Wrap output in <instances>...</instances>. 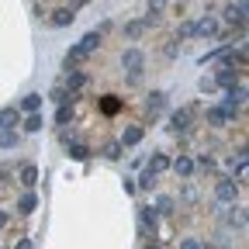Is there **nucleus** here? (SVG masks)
<instances>
[{
  "mask_svg": "<svg viewBox=\"0 0 249 249\" xmlns=\"http://www.w3.org/2000/svg\"><path fill=\"white\" fill-rule=\"evenodd\" d=\"M121 66L132 73V80H139V73H142V66H145V55H142L139 49H124V52H121Z\"/></svg>",
  "mask_w": 249,
  "mask_h": 249,
  "instance_id": "1",
  "label": "nucleus"
},
{
  "mask_svg": "<svg viewBox=\"0 0 249 249\" xmlns=\"http://www.w3.org/2000/svg\"><path fill=\"white\" fill-rule=\"evenodd\" d=\"M214 197H218V201H225V204H229V201H235V197H239V187H235V180L222 177V180L214 183Z\"/></svg>",
  "mask_w": 249,
  "mask_h": 249,
  "instance_id": "2",
  "label": "nucleus"
},
{
  "mask_svg": "<svg viewBox=\"0 0 249 249\" xmlns=\"http://www.w3.org/2000/svg\"><path fill=\"white\" fill-rule=\"evenodd\" d=\"M62 87H66L70 93H80V90L87 87V73H83V70H70L66 80H62Z\"/></svg>",
  "mask_w": 249,
  "mask_h": 249,
  "instance_id": "3",
  "label": "nucleus"
},
{
  "mask_svg": "<svg viewBox=\"0 0 249 249\" xmlns=\"http://www.w3.org/2000/svg\"><path fill=\"white\" fill-rule=\"evenodd\" d=\"M170 128H173L177 135H183L187 128H191V107H183V111H173V118H170Z\"/></svg>",
  "mask_w": 249,
  "mask_h": 249,
  "instance_id": "4",
  "label": "nucleus"
},
{
  "mask_svg": "<svg viewBox=\"0 0 249 249\" xmlns=\"http://www.w3.org/2000/svg\"><path fill=\"white\" fill-rule=\"evenodd\" d=\"M142 135H145L142 124H128V128L121 132V139H118V142H121V145H139V142H142Z\"/></svg>",
  "mask_w": 249,
  "mask_h": 249,
  "instance_id": "5",
  "label": "nucleus"
},
{
  "mask_svg": "<svg viewBox=\"0 0 249 249\" xmlns=\"http://www.w3.org/2000/svg\"><path fill=\"white\" fill-rule=\"evenodd\" d=\"M73 7H59V11H52V18H49V24L52 28H66V24H73Z\"/></svg>",
  "mask_w": 249,
  "mask_h": 249,
  "instance_id": "6",
  "label": "nucleus"
},
{
  "mask_svg": "<svg viewBox=\"0 0 249 249\" xmlns=\"http://www.w3.org/2000/svg\"><path fill=\"white\" fill-rule=\"evenodd\" d=\"M204 121L211 124V128H225V124H229V114H225L222 107H208V111H204Z\"/></svg>",
  "mask_w": 249,
  "mask_h": 249,
  "instance_id": "7",
  "label": "nucleus"
},
{
  "mask_svg": "<svg viewBox=\"0 0 249 249\" xmlns=\"http://www.w3.org/2000/svg\"><path fill=\"white\" fill-rule=\"evenodd\" d=\"M214 31H218V21H214V18H201V21L194 24V35H201V38H211Z\"/></svg>",
  "mask_w": 249,
  "mask_h": 249,
  "instance_id": "8",
  "label": "nucleus"
},
{
  "mask_svg": "<svg viewBox=\"0 0 249 249\" xmlns=\"http://www.w3.org/2000/svg\"><path fill=\"white\" fill-rule=\"evenodd\" d=\"M14 124H21V111L18 107H4L0 111V128H14Z\"/></svg>",
  "mask_w": 249,
  "mask_h": 249,
  "instance_id": "9",
  "label": "nucleus"
},
{
  "mask_svg": "<svg viewBox=\"0 0 249 249\" xmlns=\"http://www.w3.org/2000/svg\"><path fill=\"white\" fill-rule=\"evenodd\" d=\"M121 104H124V101H121V97H114V93L101 97V111H104L107 118H111V114H118V111H121Z\"/></svg>",
  "mask_w": 249,
  "mask_h": 249,
  "instance_id": "10",
  "label": "nucleus"
},
{
  "mask_svg": "<svg viewBox=\"0 0 249 249\" xmlns=\"http://www.w3.org/2000/svg\"><path fill=\"white\" fill-rule=\"evenodd\" d=\"M156 225H160L156 211H152V208H142V232H152V235H156Z\"/></svg>",
  "mask_w": 249,
  "mask_h": 249,
  "instance_id": "11",
  "label": "nucleus"
},
{
  "mask_svg": "<svg viewBox=\"0 0 249 249\" xmlns=\"http://www.w3.org/2000/svg\"><path fill=\"white\" fill-rule=\"evenodd\" d=\"M163 104H166V93H160V90H152V93H149V101H145V107H149L152 114H160Z\"/></svg>",
  "mask_w": 249,
  "mask_h": 249,
  "instance_id": "12",
  "label": "nucleus"
},
{
  "mask_svg": "<svg viewBox=\"0 0 249 249\" xmlns=\"http://www.w3.org/2000/svg\"><path fill=\"white\" fill-rule=\"evenodd\" d=\"M18 111H28V114L42 111V97H38V93H28V97L21 101V107H18Z\"/></svg>",
  "mask_w": 249,
  "mask_h": 249,
  "instance_id": "13",
  "label": "nucleus"
},
{
  "mask_svg": "<svg viewBox=\"0 0 249 249\" xmlns=\"http://www.w3.org/2000/svg\"><path fill=\"white\" fill-rule=\"evenodd\" d=\"M173 173H177V177H191V173H194V160H187V156H180V160L173 163Z\"/></svg>",
  "mask_w": 249,
  "mask_h": 249,
  "instance_id": "14",
  "label": "nucleus"
},
{
  "mask_svg": "<svg viewBox=\"0 0 249 249\" xmlns=\"http://www.w3.org/2000/svg\"><path fill=\"white\" fill-rule=\"evenodd\" d=\"M21 183H24V187H35V183H38V170L31 166V163L21 166Z\"/></svg>",
  "mask_w": 249,
  "mask_h": 249,
  "instance_id": "15",
  "label": "nucleus"
},
{
  "mask_svg": "<svg viewBox=\"0 0 249 249\" xmlns=\"http://www.w3.org/2000/svg\"><path fill=\"white\" fill-rule=\"evenodd\" d=\"M18 208H21V214H31V211H35V208H38V197H35V194H31V191H28V194H21V201H18Z\"/></svg>",
  "mask_w": 249,
  "mask_h": 249,
  "instance_id": "16",
  "label": "nucleus"
},
{
  "mask_svg": "<svg viewBox=\"0 0 249 249\" xmlns=\"http://www.w3.org/2000/svg\"><path fill=\"white\" fill-rule=\"evenodd\" d=\"M149 24H152L149 18H145V21H132V24H124V35H128V38H139V35H142V31H145Z\"/></svg>",
  "mask_w": 249,
  "mask_h": 249,
  "instance_id": "17",
  "label": "nucleus"
},
{
  "mask_svg": "<svg viewBox=\"0 0 249 249\" xmlns=\"http://www.w3.org/2000/svg\"><path fill=\"white\" fill-rule=\"evenodd\" d=\"M18 145V132L14 128H0V149H14Z\"/></svg>",
  "mask_w": 249,
  "mask_h": 249,
  "instance_id": "18",
  "label": "nucleus"
},
{
  "mask_svg": "<svg viewBox=\"0 0 249 249\" xmlns=\"http://www.w3.org/2000/svg\"><path fill=\"white\" fill-rule=\"evenodd\" d=\"M214 87H235V73L225 66V70H218V76H214Z\"/></svg>",
  "mask_w": 249,
  "mask_h": 249,
  "instance_id": "19",
  "label": "nucleus"
},
{
  "mask_svg": "<svg viewBox=\"0 0 249 249\" xmlns=\"http://www.w3.org/2000/svg\"><path fill=\"white\" fill-rule=\"evenodd\" d=\"M70 156H73V160H76V163H83V160H87V156H90V149H87L83 142H73V145H70Z\"/></svg>",
  "mask_w": 249,
  "mask_h": 249,
  "instance_id": "20",
  "label": "nucleus"
},
{
  "mask_svg": "<svg viewBox=\"0 0 249 249\" xmlns=\"http://www.w3.org/2000/svg\"><path fill=\"white\" fill-rule=\"evenodd\" d=\"M166 166H170V160H166L163 152H156V156H152V163H149V170H152V173H163Z\"/></svg>",
  "mask_w": 249,
  "mask_h": 249,
  "instance_id": "21",
  "label": "nucleus"
},
{
  "mask_svg": "<svg viewBox=\"0 0 249 249\" xmlns=\"http://www.w3.org/2000/svg\"><path fill=\"white\" fill-rule=\"evenodd\" d=\"M24 132H42V114L35 111V114H28V121H24Z\"/></svg>",
  "mask_w": 249,
  "mask_h": 249,
  "instance_id": "22",
  "label": "nucleus"
},
{
  "mask_svg": "<svg viewBox=\"0 0 249 249\" xmlns=\"http://www.w3.org/2000/svg\"><path fill=\"white\" fill-rule=\"evenodd\" d=\"M55 121H59V124H70V121H73V107L59 104V111H55Z\"/></svg>",
  "mask_w": 249,
  "mask_h": 249,
  "instance_id": "23",
  "label": "nucleus"
},
{
  "mask_svg": "<svg viewBox=\"0 0 249 249\" xmlns=\"http://www.w3.org/2000/svg\"><path fill=\"white\" fill-rule=\"evenodd\" d=\"M121 142H111V145H104V156H107V160H118V156H121Z\"/></svg>",
  "mask_w": 249,
  "mask_h": 249,
  "instance_id": "24",
  "label": "nucleus"
},
{
  "mask_svg": "<svg viewBox=\"0 0 249 249\" xmlns=\"http://www.w3.org/2000/svg\"><path fill=\"white\" fill-rule=\"evenodd\" d=\"M156 177H160V173H152V170H145V173L139 177V187H145V191H149V187L156 183Z\"/></svg>",
  "mask_w": 249,
  "mask_h": 249,
  "instance_id": "25",
  "label": "nucleus"
},
{
  "mask_svg": "<svg viewBox=\"0 0 249 249\" xmlns=\"http://www.w3.org/2000/svg\"><path fill=\"white\" fill-rule=\"evenodd\" d=\"M194 166H201V170L214 173V160H211V156H197V163H194Z\"/></svg>",
  "mask_w": 249,
  "mask_h": 249,
  "instance_id": "26",
  "label": "nucleus"
},
{
  "mask_svg": "<svg viewBox=\"0 0 249 249\" xmlns=\"http://www.w3.org/2000/svg\"><path fill=\"white\" fill-rule=\"evenodd\" d=\"M160 214H170L173 211V197H160V208H156Z\"/></svg>",
  "mask_w": 249,
  "mask_h": 249,
  "instance_id": "27",
  "label": "nucleus"
},
{
  "mask_svg": "<svg viewBox=\"0 0 249 249\" xmlns=\"http://www.w3.org/2000/svg\"><path fill=\"white\" fill-rule=\"evenodd\" d=\"M180 249H204V246H201L197 239H183V242H180Z\"/></svg>",
  "mask_w": 249,
  "mask_h": 249,
  "instance_id": "28",
  "label": "nucleus"
},
{
  "mask_svg": "<svg viewBox=\"0 0 249 249\" xmlns=\"http://www.w3.org/2000/svg\"><path fill=\"white\" fill-rule=\"evenodd\" d=\"M180 35H183V38H191V35H194V24H191V21L180 24Z\"/></svg>",
  "mask_w": 249,
  "mask_h": 249,
  "instance_id": "29",
  "label": "nucleus"
},
{
  "mask_svg": "<svg viewBox=\"0 0 249 249\" xmlns=\"http://www.w3.org/2000/svg\"><path fill=\"white\" fill-rule=\"evenodd\" d=\"M163 4H166V0H149V11H152V14H160V11H163Z\"/></svg>",
  "mask_w": 249,
  "mask_h": 249,
  "instance_id": "30",
  "label": "nucleus"
},
{
  "mask_svg": "<svg viewBox=\"0 0 249 249\" xmlns=\"http://www.w3.org/2000/svg\"><path fill=\"white\" fill-rule=\"evenodd\" d=\"M0 229H7V214L4 211H0Z\"/></svg>",
  "mask_w": 249,
  "mask_h": 249,
  "instance_id": "31",
  "label": "nucleus"
},
{
  "mask_svg": "<svg viewBox=\"0 0 249 249\" xmlns=\"http://www.w3.org/2000/svg\"><path fill=\"white\" fill-rule=\"evenodd\" d=\"M18 249H31V242H28V239H21V242H18Z\"/></svg>",
  "mask_w": 249,
  "mask_h": 249,
  "instance_id": "32",
  "label": "nucleus"
},
{
  "mask_svg": "<svg viewBox=\"0 0 249 249\" xmlns=\"http://www.w3.org/2000/svg\"><path fill=\"white\" fill-rule=\"evenodd\" d=\"M145 249H163V246H156V242H149V246H145Z\"/></svg>",
  "mask_w": 249,
  "mask_h": 249,
  "instance_id": "33",
  "label": "nucleus"
},
{
  "mask_svg": "<svg viewBox=\"0 0 249 249\" xmlns=\"http://www.w3.org/2000/svg\"><path fill=\"white\" fill-rule=\"evenodd\" d=\"M80 4H87V0H73V7H80Z\"/></svg>",
  "mask_w": 249,
  "mask_h": 249,
  "instance_id": "34",
  "label": "nucleus"
}]
</instances>
